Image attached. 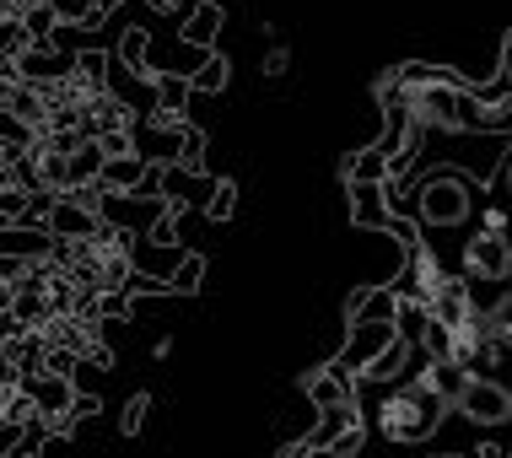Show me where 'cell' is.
<instances>
[{
	"instance_id": "cell-1",
	"label": "cell",
	"mask_w": 512,
	"mask_h": 458,
	"mask_svg": "<svg viewBox=\"0 0 512 458\" xmlns=\"http://www.w3.org/2000/svg\"><path fill=\"white\" fill-rule=\"evenodd\" d=\"M442 415H448V399H437L421 378H410V383H399L378 399L372 432L383 442H394V448H415V442H426L442 426Z\"/></svg>"
},
{
	"instance_id": "cell-2",
	"label": "cell",
	"mask_w": 512,
	"mask_h": 458,
	"mask_svg": "<svg viewBox=\"0 0 512 458\" xmlns=\"http://www.w3.org/2000/svg\"><path fill=\"white\" fill-rule=\"evenodd\" d=\"M475 200H480V189H475V178L459 173V168H437V173H426L421 184H415V221L421 227H464L469 211H475Z\"/></svg>"
},
{
	"instance_id": "cell-3",
	"label": "cell",
	"mask_w": 512,
	"mask_h": 458,
	"mask_svg": "<svg viewBox=\"0 0 512 458\" xmlns=\"http://www.w3.org/2000/svg\"><path fill=\"white\" fill-rule=\"evenodd\" d=\"M453 415H464L469 426H480V432H496V426L512 421V388L496 383L491 372H469L464 388L453 394Z\"/></svg>"
},
{
	"instance_id": "cell-4",
	"label": "cell",
	"mask_w": 512,
	"mask_h": 458,
	"mask_svg": "<svg viewBox=\"0 0 512 458\" xmlns=\"http://www.w3.org/2000/svg\"><path fill=\"white\" fill-rule=\"evenodd\" d=\"M27 388V405H33V421L38 426H49V432H65V426L76 421V399H81V388L76 378H65V372H33V378H22Z\"/></svg>"
},
{
	"instance_id": "cell-5",
	"label": "cell",
	"mask_w": 512,
	"mask_h": 458,
	"mask_svg": "<svg viewBox=\"0 0 512 458\" xmlns=\"http://www.w3.org/2000/svg\"><path fill=\"white\" fill-rule=\"evenodd\" d=\"M464 275L469 281H512V238L502 227H480L464 243Z\"/></svg>"
},
{
	"instance_id": "cell-6",
	"label": "cell",
	"mask_w": 512,
	"mask_h": 458,
	"mask_svg": "<svg viewBox=\"0 0 512 458\" xmlns=\"http://www.w3.org/2000/svg\"><path fill=\"white\" fill-rule=\"evenodd\" d=\"M44 227H49V238H54V243H76V238H92V232L103 227V216L92 211V205H81L76 194H54Z\"/></svg>"
},
{
	"instance_id": "cell-7",
	"label": "cell",
	"mask_w": 512,
	"mask_h": 458,
	"mask_svg": "<svg viewBox=\"0 0 512 458\" xmlns=\"http://www.w3.org/2000/svg\"><path fill=\"white\" fill-rule=\"evenodd\" d=\"M184 135H189V124H151V119H141L135 124V151H141L146 162L178 168V157H184Z\"/></svg>"
},
{
	"instance_id": "cell-8",
	"label": "cell",
	"mask_w": 512,
	"mask_h": 458,
	"mask_svg": "<svg viewBox=\"0 0 512 458\" xmlns=\"http://www.w3.org/2000/svg\"><path fill=\"white\" fill-rule=\"evenodd\" d=\"M195 87H189V76H151V124H184V108Z\"/></svg>"
},
{
	"instance_id": "cell-9",
	"label": "cell",
	"mask_w": 512,
	"mask_h": 458,
	"mask_svg": "<svg viewBox=\"0 0 512 458\" xmlns=\"http://www.w3.org/2000/svg\"><path fill=\"white\" fill-rule=\"evenodd\" d=\"M394 340H399V324H351V351L340 356V367L345 372H351V367L362 372L372 356H383Z\"/></svg>"
},
{
	"instance_id": "cell-10",
	"label": "cell",
	"mask_w": 512,
	"mask_h": 458,
	"mask_svg": "<svg viewBox=\"0 0 512 458\" xmlns=\"http://www.w3.org/2000/svg\"><path fill=\"white\" fill-rule=\"evenodd\" d=\"M0 254L6 259H49L54 238H49V227H33V221H22V227H0Z\"/></svg>"
},
{
	"instance_id": "cell-11",
	"label": "cell",
	"mask_w": 512,
	"mask_h": 458,
	"mask_svg": "<svg viewBox=\"0 0 512 458\" xmlns=\"http://www.w3.org/2000/svg\"><path fill=\"white\" fill-rule=\"evenodd\" d=\"M415 378H421L426 388H432L437 399H448V405H453V394H459V388H464L469 367H459V362H453V356H426V367L415 372Z\"/></svg>"
},
{
	"instance_id": "cell-12",
	"label": "cell",
	"mask_w": 512,
	"mask_h": 458,
	"mask_svg": "<svg viewBox=\"0 0 512 458\" xmlns=\"http://www.w3.org/2000/svg\"><path fill=\"white\" fill-rule=\"evenodd\" d=\"M221 22H227V11H221L216 0H200V6L184 17V44L189 49H211L216 33H221Z\"/></svg>"
},
{
	"instance_id": "cell-13",
	"label": "cell",
	"mask_w": 512,
	"mask_h": 458,
	"mask_svg": "<svg viewBox=\"0 0 512 458\" xmlns=\"http://www.w3.org/2000/svg\"><path fill=\"white\" fill-rule=\"evenodd\" d=\"M146 49H151L146 27H124V33H119V44H114V60H119V65H124V71H130V76H141V81H151Z\"/></svg>"
},
{
	"instance_id": "cell-14",
	"label": "cell",
	"mask_w": 512,
	"mask_h": 458,
	"mask_svg": "<svg viewBox=\"0 0 512 458\" xmlns=\"http://www.w3.org/2000/svg\"><path fill=\"white\" fill-rule=\"evenodd\" d=\"M512 97V38H507V54H502V71H496V81H486V87H469V103L480 108H502Z\"/></svg>"
},
{
	"instance_id": "cell-15",
	"label": "cell",
	"mask_w": 512,
	"mask_h": 458,
	"mask_svg": "<svg viewBox=\"0 0 512 458\" xmlns=\"http://www.w3.org/2000/svg\"><path fill=\"white\" fill-rule=\"evenodd\" d=\"M405 356H410V340H405V335H399V340L389 345V351H383V356H372V362L362 367V378H367V383H383V378H399V367H405Z\"/></svg>"
},
{
	"instance_id": "cell-16",
	"label": "cell",
	"mask_w": 512,
	"mask_h": 458,
	"mask_svg": "<svg viewBox=\"0 0 512 458\" xmlns=\"http://www.w3.org/2000/svg\"><path fill=\"white\" fill-rule=\"evenodd\" d=\"M227 76H232V65L221 60V54H205L195 71H189V87H195V92H221V87H227Z\"/></svg>"
},
{
	"instance_id": "cell-17",
	"label": "cell",
	"mask_w": 512,
	"mask_h": 458,
	"mask_svg": "<svg viewBox=\"0 0 512 458\" xmlns=\"http://www.w3.org/2000/svg\"><path fill=\"white\" fill-rule=\"evenodd\" d=\"M486 318H491V335H496V345H502V351H512V286L496 291V302L486 308Z\"/></svg>"
},
{
	"instance_id": "cell-18",
	"label": "cell",
	"mask_w": 512,
	"mask_h": 458,
	"mask_svg": "<svg viewBox=\"0 0 512 458\" xmlns=\"http://www.w3.org/2000/svg\"><path fill=\"white\" fill-rule=\"evenodd\" d=\"M146 415H151V394L141 388V394H130V405L119 410V437H141Z\"/></svg>"
},
{
	"instance_id": "cell-19",
	"label": "cell",
	"mask_w": 512,
	"mask_h": 458,
	"mask_svg": "<svg viewBox=\"0 0 512 458\" xmlns=\"http://www.w3.org/2000/svg\"><path fill=\"white\" fill-rule=\"evenodd\" d=\"M200 275H205V259L200 254H184V265L173 270L168 291H184V297H189V291H200Z\"/></svg>"
},
{
	"instance_id": "cell-20",
	"label": "cell",
	"mask_w": 512,
	"mask_h": 458,
	"mask_svg": "<svg viewBox=\"0 0 512 458\" xmlns=\"http://www.w3.org/2000/svg\"><path fill=\"white\" fill-rule=\"evenodd\" d=\"M232 205H238V184H232V178H221L216 194H211V205H205V216H211V221H227Z\"/></svg>"
},
{
	"instance_id": "cell-21",
	"label": "cell",
	"mask_w": 512,
	"mask_h": 458,
	"mask_svg": "<svg viewBox=\"0 0 512 458\" xmlns=\"http://www.w3.org/2000/svg\"><path fill=\"white\" fill-rule=\"evenodd\" d=\"M178 168H184V173H200L205 168V135L200 130L184 135V157H178Z\"/></svg>"
},
{
	"instance_id": "cell-22",
	"label": "cell",
	"mask_w": 512,
	"mask_h": 458,
	"mask_svg": "<svg viewBox=\"0 0 512 458\" xmlns=\"http://www.w3.org/2000/svg\"><path fill=\"white\" fill-rule=\"evenodd\" d=\"M259 71H265L270 81H281L286 71H292V49H286V44H270V54L259 60Z\"/></svg>"
},
{
	"instance_id": "cell-23",
	"label": "cell",
	"mask_w": 512,
	"mask_h": 458,
	"mask_svg": "<svg viewBox=\"0 0 512 458\" xmlns=\"http://www.w3.org/2000/svg\"><path fill=\"white\" fill-rule=\"evenodd\" d=\"M146 6H151V11H162V17H168V11H178V6H184V0H146Z\"/></svg>"
},
{
	"instance_id": "cell-24",
	"label": "cell",
	"mask_w": 512,
	"mask_h": 458,
	"mask_svg": "<svg viewBox=\"0 0 512 458\" xmlns=\"http://www.w3.org/2000/svg\"><path fill=\"white\" fill-rule=\"evenodd\" d=\"M502 189L512 194V151H507V162H502Z\"/></svg>"
},
{
	"instance_id": "cell-25",
	"label": "cell",
	"mask_w": 512,
	"mask_h": 458,
	"mask_svg": "<svg viewBox=\"0 0 512 458\" xmlns=\"http://www.w3.org/2000/svg\"><path fill=\"white\" fill-rule=\"evenodd\" d=\"M92 6H98V11H103V17H108V11H114V6H119V0H92Z\"/></svg>"
},
{
	"instance_id": "cell-26",
	"label": "cell",
	"mask_w": 512,
	"mask_h": 458,
	"mask_svg": "<svg viewBox=\"0 0 512 458\" xmlns=\"http://www.w3.org/2000/svg\"><path fill=\"white\" fill-rule=\"evenodd\" d=\"M11 458H33V453H27V442H22V448H17V453H11Z\"/></svg>"
},
{
	"instance_id": "cell-27",
	"label": "cell",
	"mask_w": 512,
	"mask_h": 458,
	"mask_svg": "<svg viewBox=\"0 0 512 458\" xmlns=\"http://www.w3.org/2000/svg\"><path fill=\"white\" fill-rule=\"evenodd\" d=\"M426 458H464V453H426Z\"/></svg>"
},
{
	"instance_id": "cell-28",
	"label": "cell",
	"mask_w": 512,
	"mask_h": 458,
	"mask_svg": "<svg viewBox=\"0 0 512 458\" xmlns=\"http://www.w3.org/2000/svg\"><path fill=\"white\" fill-rule=\"evenodd\" d=\"M507 458H512V453H507Z\"/></svg>"
}]
</instances>
